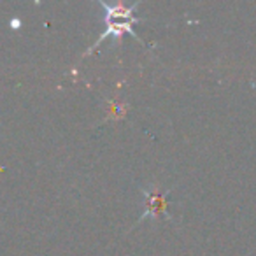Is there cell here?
<instances>
[{"mask_svg": "<svg viewBox=\"0 0 256 256\" xmlns=\"http://www.w3.org/2000/svg\"><path fill=\"white\" fill-rule=\"evenodd\" d=\"M144 193V212L140 216V220H146V218H160L167 216V196L170 192H158V188L154 190H142Z\"/></svg>", "mask_w": 256, "mask_h": 256, "instance_id": "7a4b0ae2", "label": "cell"}, {"mask_svg": "<svg viewBox=\"0 0 256 256\" xmlns=\"http://www.w3.org/2000/svg\"><path fill=\"white\" fill-rule=\"evenodd\" d=\"M100 6L104 8V11H106V32L102 34V36L96 39L95 46L96 44H100L102 40H106L109 36H116V37H121L123 34H132L136 39H139V37L136 36V32H134L132 25L134 23L139 22V18H136L134 16V11H136L137 8H139V4H134V6H126V4H106V2H98ZM93 46V48H95Z\"/></svg>", "mask_w": 256, "mask_h": 256, "instance_id": "6da1fadb", "label": "cell"}]
</instances>
